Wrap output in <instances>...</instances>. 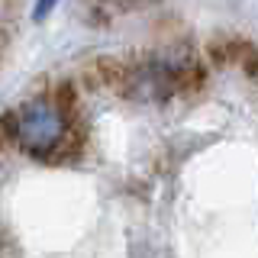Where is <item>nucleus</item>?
I'll return each instance as SVG.
<instances>
[{
  "instance_id": "f257e3e1",
  "label": "nucleus",
  "mask_w": 258,
  "mask_h": 258,
  "mask_svg": "<svg viewBox=\"0 0 258 258\" xmlns=\"http://www.w3.org/2000/svg\"><path fill=\"white\" fill-rule=\"evenodd\" d=\"M10 129L26 149L45 152V149H55V145L61 142L64 116L52 100H29V103L20 107L16 119H10Z\"/></svg>"
},
{
  "instance_id": "f03ea898",
  "label": "nucleus",
  "mask_w": 258,
  "mask_h": 258,
  "mask_svg": "<svg viewBox=\"0 0 258 258\" xmlns=\"http://www.w3.org/2000/svg\"><path fill=\"white\" fill-rule=\"evenodd\" d=\"M55 4H58V0H36V10H32V16H36V20H45V16L52 13Z\"/></svg>"
}]
</instances>
